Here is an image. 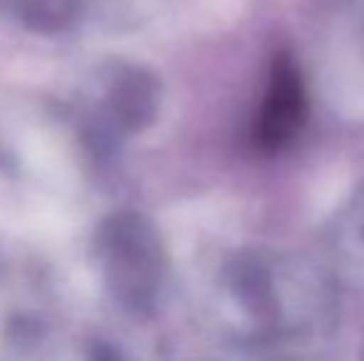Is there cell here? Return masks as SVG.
Listing matches in <instances>:
<instances>
[{"label":"cell","mask_w":364,"mask_h":361,"mask_svg":"<svg viewBox=\"0 0 364 361\" xmlns=\"http://www.w3.org/2000/svg\"><path fill=\"white\" fill-rule=\"evenodd\" d=\"M307 116L305 82L295 60L280 55L270 72L268 94L258 119V144L268 151L285 146L297 136Z\"/></svg>","instance_id":"obj_1"},{"label":"cell","mask_w":364,"mask_h":361,"mask_svg":"<svg viewBox=\"0 0 364 361\" xmlns=\"http://www.w3.org/2000/svg\"><path fill=\"white\" fill-rule=\"evenodd\" d=\"M95 361H124L119 357V354L114 352V349L109 347H97L95 349Z\"/></svg>","instance_id":"obj_3"},{"label":"cell","mask_w":364,"mask_h":361,"mask_svg":"<svg viewBox=\"0 0 364 361\" xmlns=\"http://www.w3.org/2000/svg\"><path fill=\"white\" fill-rule=\"evenodd\" d=\"M230 284H233L240 302L260 322H275V317H278V297H275L273 272H270L268 262L258 260V257H245V260L235 262L233 272H230Z\"/></svg>","instance_id":"obj_2"}]
</instances>
